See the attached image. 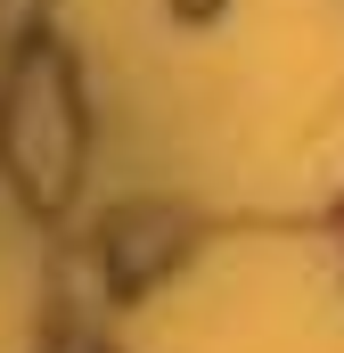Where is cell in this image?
Segmentation results:
<instances>
[{
  "mask_svg": "<svg viewBox=\"0 0 344 353\" xmlns=\"http://www.w3.org/2000/svg\"><path fill=\"white\" fill-rule=\"evenodd\" d=\"M0 157L33 205H66L74 197V165H83V115H74V83L58 50H25V66L8 74L0 99Z\"/></svg>",
  "mask_w": 344,
  "mask_h": 353,
  "instance_id": "1",
  "label": "cell"
},
{
  "mask_svg": "<svg viewBox=\"0 0 344 353\" xmlns=\"http://www.w3.org/2000/svg\"><path fill=\"white\" fill-rule=\"evenodd\" d=\"M172 255H180V214H164V205H131V214L107 222V271H115V288H148L156 271H172Z\"/></svg>",
  "mask_w": 344,
  "mask_h": 353,
  "instance_id": "2",
  "label": "cell"
},
{
  "mask_svg": "<svg viewBox=\"0 0 344 353\" xmlns=\"http://www.w3.org/2000/svg\"><path fill=\"white\" fill-rule=\"evenodd\" d=\"M172 8H180V17H213L222 0H172Z\"/></svg>",
  "mask_w": 344,
  "mask_h": 353,
  "instance_id": "3",
  "label": "cell"
}]
</instances>
